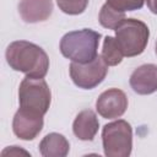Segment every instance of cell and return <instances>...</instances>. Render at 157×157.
<instances>
[{"label": "cell", "instance_id": "6da1fadb", "mask_svg": "<svg viewBox=\"0 0 157 157\" xmlns=\"http://www.w3.org/2000/svg\"><path fill=\"white\" fill-rule=\"evenodd\" d=\"M5 58L10 67L29 77L43 78L49 70V58L43 48L28 42L15 40L6 48Z\"/></svg>", "mask_w": 157, "mask_h": 157}, {"label": "cell", "instance_id": "7a4b0ae2", "mask_svg": "<svg viewBox=\"0 0 157 157\" xmlns=\"http://www.w3.org/2000/svg\"><path fill=\"white\" fill-rule=\"evenodd\" d=\"M101 33L91 28L71 31L63 36L60 40L61 54L75 63H88L98 55Z\"/></svg>", "mask_w": 157, "mask_h": 157}, {"label": "cell", "instance_id": "3957f363", "mask_svg": "<svg viewBox=\"0 0 157 157\" xmlns=\"http://www.w3.org/2000/svg\"><path fill=\"white\" fill-rule=\"evenodd\" d=\"M114 31L124 56L132 58L142 54L146 49L150 29L145 22L136 18H125Z\"/></svg>", "mask_w": 157, "mask_h": 157}, {"label": "cell", "instance_id": "277c9868", "mask_svg": "<svg viewBox=\"0 0 157 157\" xmlns=\"http://www.w3.org/2000/svg\"><path fill=\"white\" fill-rule=\"evenodd\" d=\"M52 102V92L44 78L26 76L18 88L20 108L44 115Z\"/></svg>", "mask_w": 157, "mask_h": 157}, {"label": "cell", "instance_id": "5b68a950", "mask_svg": "<svg viewBox=\"0 0 157 157\" xmlns=\"http://www.w3.org/2000/svg\"><path fill=\"white\" fill-rule=\"evenodd\" d=\"M102 144L104 155L108 157L130 156L132 150L131 125L124 119L105 124L102 129Z\"/></svg>", "mask_w": 157, "mask_h": 157}, {"label": "cell", "instance_id": "8992f818", "mask_svg": "<svg viewBox=\"0 0 157 157\" xmlns=\"http://www.w3.org/2000/svg\"><path fill=\"white\" fill-rule=\"evenodd\" d=\"M70 77L72 82L82 90H92L97 87L108 74V65L104 63L102 55H97L92 61L81 64L71 61Z\"/></svg>", "mask_w": 157, "mask_h": 157}, {"label": "cell", "instance_id": "52a82bcc", "mask_svg": "<svg viewBox=\"0 0 157 157\" xmlns=\"http://www.w3.org/2000/svg\"><path fill=\"white\" fill-rule=\"evenodd\" d=\"M128 108V97L119 88H109L99 94L96 101V109L104 119L120 118Z\"/></svg>", "mask_w": 157, "mask_h": 157}, {"label": "cell", "instance_id": "ba28073f", "mask_svg": "<svg viewBox=\"0 0 157 157\" xmlns=\"http://www.w3.org/2000/svg\"><path fill=\"white\" fill-rule=\"evenodd\" d=\"M43 115L20 108L13 115L12 130L18 139L31 141L39 135L43 129Z\"/></svg>", "mask_w": 157, "mask_h": 157}, {"label": "cell", "instance_id": "9c48e42d", "mask_svg": "<svg viewBox=\"0 0 157 157\" xmlns=\"http://www.w3.org/2000/svg\"><path fill=\"white\" fill-rule=\"evenodd\" d=\"M130 87L137 94H151L157 91V65L144 64L136 67L129 78Z\"/></svg>", "mask_w": 157, "mask_h": 157}, {"label": "cell", "instance_id": "30bf717a", "mask_svg": "<svg viewBox=\"0 0 157 157\" xmlns=\"http://www.w3.org/2000/svg\"><path fill=\"white\" fill-rule=\"evenodd\" d=\"M18 12L27 23L43 22L53 13L52 0H20Z\"/></svg>", "mask_w": 157, "mask_h": 157}, {"label": "cell", "instance_id": "8fae6325", "mask_svg": "<svg viewBox=\"0 0 157 157\" xmlns=\"http://www.w3.org/2000/svg\"><path fill=\"white\" fill-rule=\"evenodd\" d=\"M98 129L99 121L92 109L80 112L72 123V131L75 136L82 141H92L97 135Z\"/></svg>", "mask_w": 157, "mask_h": 157}, {"label": "cell", "instance_id": "7c38bea8", "mask_svg": "<svg viewBox=\"0 0 157 157\" xmlns=\"http://www.w3.org/2000/svg\"><path fill=\"white\" fill-rule=\"evenodd\" d=\"M70 150L67 139L59 132L45 135L39 142V152L44 157H65Z\"/></svg>", "mask_w": 157, "mask_h": 157}, {"label": "cell", "instance_id": "4fadbf2b", "mask_svg": "<svg viewBox=\"0 0 157 157\" xmlns=\"http://www.w3.org/2000/svg\"><path fill=\"white\" fill-rule=\"evenodd\" d=\"M101 55L108 66H115V65L120 64L124 58V54H123L117 39L110 36H107L104 38Z\"/></svg>", "mask_w": 157, "mask_h": 157}, {"label": "cell", "instance_id": "5bb4252c", "mask_svg": "<svg viewBox=\"0 0 157 157\" xmlns=\"http://www.w3.org/2000/svg\"><path fill=\"white\" fill-rule=\"evenodd\" d=\"M124 20H125V12L112 7L109 4L105 2L101 7V11L98 15V21L104 28L114 31Z\"/></svg>", "mask_w": 157, "mask_h": 157}, {"label": "cell", "instance_id": "9a60e30c", "mask_svg": "<svg viewBox=\"0 0 157 157\" xmlns=\"http://www.w3.org/2000/svg\"><path fill=\"white\" fill-rule=\"evenodd\" d=\"M90 0H56L59 9L67 15H80L87 9Z\"/></svg>", "mask_w": 157, "mask_h": 157}, {"label": "cell", "instance_id": "2e32d148", "mask_svg": "<svg viewBox=\"0 0 157 157\" xmlns=\"http://www.w3.org/2000/svg\"><path fill=\"white\" fill-rule=\"evenodd\" d=\"M107 4H109L112 7L126 12V11H135V10H140L144 4L145 0H107Z\"/></svg>", "mask_w": 157, "mask_h": 157}, {"label": "cell", "instance_id": "e0dca14e", "mask_svg": "<svg viewBox=\"0 0 157 157\" xmlns=\"http://www.w3.org/2000/svg\"><path fill=\"white\" fill-rule=\"evenodd\" d=\"M146 2H147V7L150 9V11L157 15V0H146Z\"/></svg>", "mask_w": 157, "mask_h": 157}, {"label": "cell", "instance_id": "ac0fdd59", "mask_svg": "<svg viewBox=\"0 0 157 157\" xmlns=\"http://www.w3.org/2000/svg\"><path fill=\"white\" fill-rule=\"evenodd\" d=\"M156 54H157V42H156Z\"/></svg>", "mask_w": 157, "mask_h": 157}]
</instances>
